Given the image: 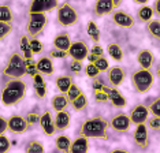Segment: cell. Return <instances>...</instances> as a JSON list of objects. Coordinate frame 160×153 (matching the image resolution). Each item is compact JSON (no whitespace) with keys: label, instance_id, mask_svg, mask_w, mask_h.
<instances>
[{"label":"cell","instance_id":"obj_1","mask_svg":"<svg viewBox=\"0 0 160 153\" xmlns=\"http://www.w3.org/2000/svg\"><path fill=\"white\" fill-rule=\"evenodd\" d=\"M110 126V122L105 120L101 116L89 118L79 127V134L86 138H97V140H107V129Z\"/></svg>","mask_w":160,"mask_h":153},{"label":"cell","instance_id":"obj_2","mask_svg":"<svg viewBox=\"0 0 160 153\" xmlns=\"http://www.w3.org/2000/svg\"><path fill=\"white\" fill-rule=\"evenodd\" d=\"M25 93H26V83L21 78H12L3 87L0 98H2V103L8 107V105L19 103L23 98Z\"/></svg>","mask_w":160,"mask_h":153},{"label":"cell","instance_id":"obj_3","mask_svg":"<svg viewBox=\"0 0 160 153\" xmlns=\"http://www.w3.org/2000/svg\"><path fill=\"white\" fill-rule=\"evenodd\" d=\"M3 74L8 78H22L26 74V60L19 52H12L7 66L3 70Z\"/></svg>","mask_w":160,"mask_h":153},{"label":"cell","instance_id":"obj_4","mask_svg":"<svg viewBox=\"0 0 160 153\" xmlns=\"http://www.w3.org/2000/svg\"><path fill=\"white\" fill-rule=\"evenodd\" d=\"M152 83H153V74L151 72V70L140 68L132 74V85L138 93L148 92Z\"/></svg>","mask_w":160,"mask_h":153},{"label":"cell","instance_id":"obj_5","mask_svg":"<svg viewBox=\"0 0 160 153\" xmlns=\"http://www.w3.org/2000/svg\"><path fill=\"white\" fill-rule=\"evenodd\" d=\"M58 22L62 26H72L77 23L78 21V12L75 11L74 7H71L68 3H63L58 7V12H56Z\"/></svg>","mask_w":160,"mask_h":153},{"label":"cell","instance_id":"obj_6","mask_svg":"<svg viewBox=\"0 0 160 153\" xmlns=\"http://www.w3.org/2000/svg\"><path fill=\"white\" fill-rule=\"evenodd\" d=\"M47 25V17L44 12H30L29 14V21L26 25V32L29 36L36 37L44 30Z\"/></svg>","mask_w":160,"mask_h":153},{"label":"cell","instance_id":"obj_7","mask_svg":"<svg viewBox=\"0 0 160 153\" xmlns=\"http://www.w3.org/2000/svg\"><path fill=\"white\" fill-rule=\"evenodd\" d=\"M67 55L71 57L72 60L83 62L89 55V48H88V45H86V42L74 41V42H71L70 48H68V51H67Z\"/></svg>","mask_w":160,"mask_h":153},{"label":"cell","instance_id":"obj_8","mask_svg":"<svg viewBox=\"0 0 160 153\" xmlns=\"http://www.w3.org/2000/svg\"><path fill=\"white\" fill-rule=\"evenodd\" d=\"M133 138L134 142L138 148L141 149H147L149 145V136H148V127L145 123H141V125H137L136 130L133 133Z\"/></svg>","mask_w":160,"mask_h":153},{"label":"cell","instance_id":"obj_9","mask_svg":"<svg viewBox=\"0 0 160 153\" xmlns=\"http://www.w3.org/2000/svg\"><path fill=\"white\" fill-rule=\"evenodd\" d=\"M112 21H114L115 25H118L119 27H123V29H130L134 25V18L123 10H114Z\"/></svg>","mask_w":160,"mask_h":153},{"label":"cell","instance_id":"obj_10","mask_svg":"<svg viewBox=\"0 0 160 153\" xmlns=\"http://www.w3.org/2000/svg\"><path fill=\"white\" fill-rule=\"evenodd\" d=\"M59 7V2L58 0H33L29 8V14L30 12H47L53 8Z\"/></svg>","mask_w":160,"mask_h":153},{"label":"cell","instance_id":"obj_11","mask_svg":"<svg viewBox=\"0 0 160 153\" xmlns=\"http://www.w3.org/2000/svg\"><path fill=\"white\" fill-rule=\"evenodd\" d=\"M130 120H132V123L134 125H141V123H145L148 120V116H149V108L145 107L142 104H138L136 105L132 112H130Z\"/></svg>","mask_w":160,"mask_h":153},{"label":"cell","instance_id":"obj_12","mask_svg":"<svg viewBox=\"0 0 160 153\" xmlns=\"http://www.w3.org/2000/svg\"><path fill=\"white\" fill-rule=\"evenodd\" d=\"M28 127H29V123L26 118H23L21 115H12L8 119V130L12 131V133L22 134L28 130Z\"/></svg>","mask_w":160,"mask_h":153},{"label":"cell","instance_id":"obj_13","mask_svg":"<svg viewBox=\"0 0 160 153\" xmlns=\"http://www.w3.org/2000/svg\"><path fill=\"white\" fill-rule=\"evenodd\" d=\"M110 126L115 131H127L130 129V126H132V120H130V116H127L125 114H119V115H115L110 120Z\"/></svg>","mask_w":160,"mask_h":153},{"label":"cell","instance_id":"obj_14","mask_svg":"<svg viewBox=\"0 0 160 153\" xmlns=\"http://www.w3.org/2000/svg\"><path fill=\"white\" fill-rule=\"evenodd\" d=\"M115 3L112 0H96L94 4V14L97 17H104L108 14H112L115 10Z\"/></svg>","mask_w":160,"mask_h":153},{"label":"cell","instance_id":"obj_15","mask_svg":"<svg viewBox=\"0 0 160 153\" xmlns=\"http://www.w3.org/2000/svg\"><path fill=\"white\" fill-rule=\"evenodd\" d=\"M40 126H41L42 131L47 134V136H53L56 131V127H55V120L51 116V112L45 111L44 114L40 116Z\"/></svg>","mask_w":160,"mask_h":153},{"label":"cell","instance_id":"obj_16","mask_svg":"<svg viewBox=\"0 0 160 153\" xmlns=\"http://www.w3.org/2000/svg\"><path fill=\"white\" fill-rule=\"evenodd\" d=\"M108 81L114 87H118L122 85L123 79H125V71H123L122 67H110L108 68Z\"/></svg>","mask_w":160,"mask_h":153},{"label":"cell","instance_id":"obj_17","mask_svg":"<svg viewBox=\"0 0 160 153\" xmlns=\"http://www.w3.org/2000/svg\"><path fill=\"white\" fill-rule=\"evenodd\" d=\"M153 60H155V56L149 49H142L137 55L138 64L141 66V68H145V70H151V67L153 66Z\"/></svg>","mask_w":160,"mask_h":153},{"label":"cell","instance_id":"obj_18","mask_svg":"<svg viewBox=\"0 0 160 153\" xmlns=\"http://www.w3.org/2000/svg\"><path fill=\"white\" fill-rule=\"evenodd\" d=\"M89 138L79 136L78 138H75L74 141L71 142V146H70V152L68 153H88L89 149Z\"/></svg>","mask_w":160,"mask_h":153},{"label":"cell","instance_id":"obj_19","mask_svg":"<svg viewBox=\"0 0 160 153\" xmlns=\"http://www.w3.org/2000/svg\"><path fill=\"white\" fill-rule=\"evenodd\" d=\"M108 100H110L111 104L116 108L126 107V103H127L125 96H123L116 87H110V89H108Z\"/></svg>","mask_w":160,"mask_h":153},{"label":"cell","instance_id":"obj_20","mask_svg":"<svg viewBox=\"0 0 160 153\" xmlns=\"http://www.w3.org/2000/svg\"><path fill=\"white\" fill-rule=\"evenodd\" d=\"M55 127L58 131H64L70 126V114L66 111H60V112H56V116H55Z\"/></svg>","mask_w":160,"mask_h":153},{"label":"cell","instance_id":"obj_21","mask_svg":"<svg viewBox=\"0 0 160 153\" xmlns=\"http://www.w3.org/2000/svg\"><path fill=\"white\" fill-rule=\"evenodd\" d=\"M70 45H71V40L68 37L67 33H60V34H58L56 37L53 38V48H56V49L67 52Z\"/></svg>","mask_w":160,"mask_h":153},{"label":"cell","instance_id":"obj_22","mask_svg":"<svg viewBox=\"0 0 160 153\" xmlns=\"http://www.w3.org/2000/svg\"><path fill=\"white\" fill-rule=\"evenodd\" d=\"M68 105V98L64 93H60V94H56V96L52 97V109L56 112H60V111H64Z\"/></svg>","mask_w":160,"mask_h":153},{"label":"cell","instance_id":"obj_23","mask_svg":"<svg viewBox=\"0 0 160 153\" xmlns=\"http://www.w3.org/2000/svg\"><path fill=\"white\" fill-rule=\"evenodd\" d=\"M33 85H34V90H36V94H37L38 97H45L47 94V85H45V81L44 78H42L41 72H38V74H36L33 76Z\"/></svg>","mask_w":160,"mask_h":153},{"label":"cell","instance_id":"obj_24","mask_svg":"<svg viewBox=\"0 0 160 153\" xmlns=\"http://www.w3.org/2000/svg\"><path fill=\"white\" fill-rule=\"evenodd\" d=\"M37 68H38V72L44 75H51L53 72V63L51 60V57H41V59L37 60Z\"/></svg>","mask_w":160,"mask_h":153},{"label":"cell","instance_id":"obj_25","mask_svg":"<svg viewBox=\"0 0 160 153\" xmlns=\"http://www.w3.org/2000/svg\"><path fill=\"white\" fill-rule=\"evenodd\" d=\"M72 85V78L68 75H60L56 78V87L60 90V93L66 94L68 92V89Z\"/></svg>","mask_w":160,"mask_h":153},{"label":"cell","instance_id":"obj_26","mask_svg":"<svg viewBox=\"0 0 160 153\" xmlns=\"http://www.w3.org/2000/svg\"><path fill=\"white\" fill-rule=\"evenodd\" d=\"M55 145H56V148L59 149L60 152L68 153V152H70V146H71V141H70V138H68L67 136H63V134H60V136L56 137Z\"/></svg>","mask_w":160,"mask_h":153},{"label":"cell","instance_id":"obj_27","mask_svg":"<svg viewBox=\"0 0 160 153\" xmlns=\"http://www.w3.org/2000/svg\"><path fill=\"white\" fill-rule=\"evenodd\" d=\"M107 51H108V55H110V56L115 62H121L123 59V51H122V48H121V45H119V44H116V42L108 44Z\"/></svg>","mask_w":160,"mask_h":153},{"label":"cell","instance_id":"obj_28","mask_svg":"<svg viewBox=\"0 0 160 153\" xmlns=\"http://www.w3.org/2000/svg\"><path fill=\"white\" fill-rule=\"evenodd\" d=\"M86 33H88L89 38L92 40L93 42L97 44L100 41V29H99V26H97L93 21L88 22V25H86Z\"/></svg>","mask_w":160,"mask_h":153},{"label":"cell","instance_id":"obj_29","mask_svg":"<svg viewBox=\"0 0 160 153\" xmlns=\"http://www.w3.org/2000/svg\"><path fill=\"white\" fill-rule=\"evenodd\" d=\"M21 52L22 56L25 57V60H30L33 59V52L30 49V42H29V37L28 36H22L21 37Z\"/></svg>","mask_w":160,"mask_h":153},{"label":"cell","instance_id":"obj_30","mask_svg":"<svg viewBox=\"0 0 160 153\" xmlns=\"http://www.w3.org/2000/svg\"><path fill=\"white\" fill-rule=\"evenodd\" d=\"M147 30L153 38L160 41V21L159 19H151L147 23Z\"/></svg>","mask_w":160,"mask_h":153},{"label":"cell","instance_id":"obj_31","mask_svg":"<svg viewBox=\"0 0 160 153\" xmlns=\"http://www.w3.org/2000/svg\"><path fill=\"white\" fill-rule=\"evenodd\" d=\"M153 8L151 6H142L140 10H138V19L141 22H149L153 17Z\"/></svg>","mask_w":160,"mask_h":153},{"label":"cell","instance_id":"obj_32","mask_svg":"<svg viewBox=\"0 0 160 153\" xmlns=\"http://www.w3.org/2000/svg\"><path fill=\"white\" fill-rule=\"evenodd\" d=\"M25 153H45V149H44V146H42L41 142L29 141L26 148H25Z\"/></svg>","mask_w":160,"mask_h":153},{"label":"cell","instance_id":"obj_33","mask_svg":"<svg viewBox=\"0 0 160 153\" xmlns=\"http://www.w3.org/2000/svg\"><path fill=\"white\" fill-rule=\"evenodd\" d=\"M14 19L12 17V11L8 6L6 4H2L0 6V21L2 22H6V23H11Z\"/></svg>","mask_w":160,"mask_h":153},{"label":"cell","instance_id":"obj_34","mask_svg":"<svg viewBox=\"0 0 160 153\" xmlns=\"http://www.w3.org/2000/svg\"><path fill=\"white\" fill-rule=\"evenodd\" d=\"M71 105H72V109L74 111H81V109H83L88 105V98H86L85 94H79V96L75 98V100L71 101Z\"/></svg>","mask_w":160,"mask_h":153},{"label":"cell","instance_id":"obj_35","mask_svg":"<svg viewBox=\"0 0 160 153\" xmlns=\"http://www.w3.org/2000/svg\"><path fill=\"white\" fill-rule=\"evenodd\" d=\"M79 94H82V90H81V87H79L78 85H75V83H72L71 85V87L68 89V92L66 93V96H67V98H68V101H71L72 100H75Z\"/></svg>","mask_w":160,"mask_h":153},{"label":"cell","instance_id":"obj_36","mask_svg":"<svg viewBox=\"0 0 160 153\" xmlns=\"http://www.w3.org/2000/svg\"><path fill=\"white\" fill-rule=\"evenodd\" d=\"M11 148V142H10L8 137L4 134H0V153H7Z\"/></svg>","mask_w":160,"mask_h":153},{"label":"cell","instance_id":"obj_37","mask_svg":"<svg viewBox=\"0 0 160 153\" xmlns=\"http://www.w3.org/2000/svg\"><path fill=\"white\" fill-rule=\"evenodd\" d=\"M26 74H29L30 76H34L36 74H38L37 62H34L33 59L26 60Z\"/></svg>","mask_w":160,"mask_h":153},{"label":"cell","instance_id":"obj_38","mask_svg":"<svg viewBox=\"0 0 160 153\" xmlns=\"http://www.w3.org/2000/svg\"><path fill=\"white\" fill-rule=\"evenodd\" d=\"M11 30H12L11 23H6V22L0 21V41H2L3 38H6L7 36L11 33Z\"/></svg>","mask_w":160,"mask_h":153},{"label":"cell","instance_id":"obj_39","mask_svg":"<svg viewBox=\"0 0 160 153\" xmlns=\"http://www.w3.org/2000/svg\"><path fill=\"white\" fill-rule=\"evenodd\" d=\"M94 66L99 68L100 72H101V71H108V68H110V63H108V60L105 59L104 56L97 57L96 62H94Z\"/></svg>","mask_w":160,"mask_h":153},{"label":"cell","instance_id":"obj_40","mask_svg":"<svg viewBox=\"0 0 160 153\" xmlns=\"http://www.w3.org/2000/svg\"><path fill=\"white\" fill-rule=\"evenodd\" d=\"M108 89L110 87H105V90H99V92H94V100L97 101V103H105V101H108Z\"/></svg>","mask_w":160,"mask_h":153},{"label":"cell","instance_id":"obj_41","mask_svg":"<svg viewBox=\"0 0 160 153\" xmlns=\"http://www.w3.org/2000/svg\"><path fill=\"white\" fill-rule=\"evenodd\" d=\"M149 112H152L153 116H160V97H156L149 104Z\"/></svg>","mask_w":160,"mask_h":153},{"label":"cell","instance_id":"obj_42","mask_svg":"<svg viewBox=\"0 0 160 153\" xmlns=\"http://www.w3.org/2000/svg\"><path fill=\"white\" fill-rule=\"evenodd\" d=\"M29 42H30V49L33 53H40L42 51V42L37 40L36 37H33L32 40H29Z\"/></svg>","mask_w":160,"mask_h":153},{"label":"cell","instance_id":"obj_43","mask_svg":"<svg viewBox=\"0 0 160 153\" xmlns=\"http://www.w3.org/2000/svg\"><path fill=\"white\" fill-rule=\"evenodd\" d=\"M85 72H86V75L88 76H90V78H96V76L100 74V70L94 66V63H89L85 67Z\"/></svg>","mask_w":160,"mask_h":153},{"label":"cell","instance_id":"obj_44","mask_svg":"<svg viewBox=\"0 0 160 153\" xmlns=\"http://www.w3.org/2000/svg\"><path fill=\"white\" fill-rule=\"evenodd\" d=\"M70 68H71V72H74V74H79V72L82 71V62H79V60H72Z\"/></svg>","mask_w":160,"mask_h":153},{"label":"cell","instance_id":"obj_45","mask_svg":"<svg viewBox=\"0 0 160 153\" xmlns=\"http://www.w3.org/2000/svg\"><path fill=\"white\" fill-rule=\"evenodd\" d=\"M148 125L152 130H159L160 129V116H153V118H151L148 122Z\"/></svg>","mask_w":160,"mask_h":153},{"label":"cell","instance_id":"obj_46","mask_svg":"<svg viewBox=\"0 0 160 153\" xmlns=\"http://www.w3.org/2000/svg\"><path fill=\"white\" fill-rule=\"evenodd\" d=\"M26 120H28L29 126H32V125H36L37 122H40V116L36 114V112H30V114H28Z\"/></svg>","mask_w":160,"mask_h":153},{"label":"cell","instance_id":"obj_47","mask_svg":"<svg viewBox=\"0 0 160 153\" xmlns=\"http://www.w3.org/2000/svg\"><path fill=\"white\" fill-rule=\"evenodd\" d=\"M51 57H58V59H63V57H66V56H68L67 55V52H64V51H60V49H56V48H53L52 51H51Z\"/></svg>","mask_w":160,"mask_h":153},{"label":"cell","instance_id":"obj_48","mask_svg":"<svg viewBox=\"0 0 160 153\" xmlns=\"http://www.w3.org/2000/svg\"><path fill=\"white\" fill-rule=\"evenodd\" d=\"M90 53H93L94 56L100 57V56H103V53H104V49L101 48V47L99 45V44H96V45H93V47H92V49H90Z\"/></svg>","mask_w":160,"mask_h":153},{"label":"cell","instance_id":"obj_49","mask_svg":"<svg viewBox=\"0 0 160 153\" xmlns=\"http://www.w3.org/2000/svg\"><path fill=\"white\" fill-rule=\"evenodd\" d=\"M7 129H8V120L0 116V134H4Z\"/></svg>","mask_w":160,"mask_h":153},{"label":"cell","instance_id":"obj_50","mask_svg":"<svg viewBox=\"0 0 160 153\" xmlns=\"http://www.w3.org/2000/svg\"><path fill=\"white\" fill-rule=\"evenodd\" d=\"M105 87H107V85H104V83L101 82L100 79H94V82H93L94 92H99V90H105Z\"/></svg>","mask_w":160,"mask_h":153},{"label":"cell","instance_id":"obj_51","mask_svg":"<svg viewBox=\"0 0 160 153\" xmlns=\"http://www.w3.org/2000/svg\"><path fill=\"white\" fill-rule=\"evenodd\" d=\"M152 8H153V12L160 18V0H156V2L153 3V7H152Z\"/></svg>","mask_w":160,"mask_h":153},{"label":"cell","instance_id":"obj_52","mask_svg":"<svg viewBox=\"0 0 160 153\" xmlns=\"http://www.w3.org/2000/svg\"><path fill=\"white\" fill-rule=\"evenodd\" d=\"M86 59L89 60V63H94V62H96V59H97V56H94L93 53H89V55H88V57H86Z\"/></svg>","mask_w":160,"mask_h":153},{"label":"cell","instance_id":"obj_53","mask_svg":"<svg viewBox=\"0 0 160 153\" xmlns=\"http://www.w3.org/2000/svg\"><path fill=\"white\" fill-rule=\"evenodd\" d=\"M134 3H137V4H142V6H145L147 3L149 2V0H133Z\"/></svg>","mask_w":160,"mask_h":153},{"label":"cell","instance_id":"obj_54","mask_svg":"<svg viewBox=\"0 0 160 153\" xmlns=\"http://www.w3.org/2000/svg\"><path fill=\"white\" fill-rule=\"evenodd\" d=\"M111 153H129V152L125 151V149H114Z\"/></svg>","mask_w":160,"mask_h":153},{"label":"cell","instance_id":"obj_55","mask_svg":"<svg viewBox=\"0 0 160 153\" xmlns=\"http://www.w3.org/2000/svg\"><path fill=\"white\" fill-rule=\"evenodd\" d=\"M112 2H114V3H115V6L118 7V6H119V4H121V3L123 2V0H112Z\"/></svg>","mask_w":160,"mask_h":153},{"label":"cell","instance_id":"obj_56","mask_svg":"<svg viewBox=\"0 0 160 153\" xmlns=\"http://www.w3.org/2000/svg\"><path fill=\"white\" fill-rule=\"evenodd\" d=\"M156 75H158L159 78H160V64L158 66V68H156Z\"/></svg>","mask_w":160,"mask_h":153}]
</instances>
